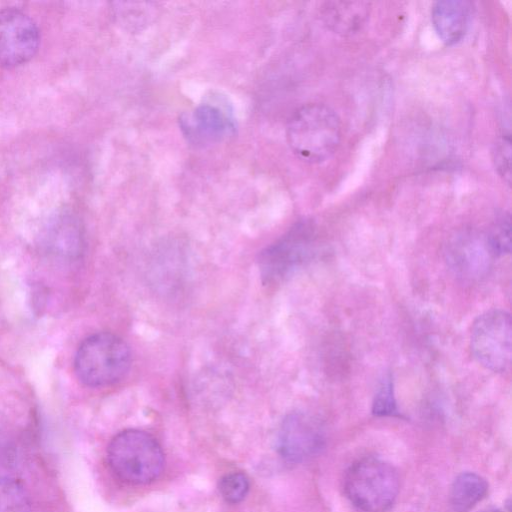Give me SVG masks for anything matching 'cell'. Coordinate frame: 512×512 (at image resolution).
Listing matches in <instances>:
<instances>
[{"mask_svg":"<svg viewBox=\"0 0 512 512\" xmlns=\"http://www.w3.org/2000/svg\"><path fill=\"white\" fill-rule=\"evenodd\" d=\"M343 489L348 500L363 512H386L399 492V477L388 462L365 457L347 469Z\"/></svg>","mask_w":512,"mask_h":512,"instance_id":"obj_4","label":"cell"},{"mask_svg":"<svg viewBox=\"0 0 512 512\" xmlns=\"http://www.w3.org/2000/svg\"><path fill=\"white\" fill-rule=\"evenodd\" d=\"M487 241L495 256L510 253L511 247V221L509 213L499 214L485 233Z\"/></svg>","mask_w":512,"mask_h":512,"instance_id":"obj_16","label":"cell"},{"mask_svg":"<svg viewBox=\"0 0 512 512\" xmlns=\"http://www.w3.org/2000/svg\"><path fill=\"white\" fill-rule=\"evenodd\" d=\"M510 314L491 309L479 315L472 324L471 352L475 360L487 370L501 373L511 364L512 327Z\"/></svg>","mask_w":512,"mask_h":512,"instance_id":"obj_5","label":"cell"},{"mask_svg":"<svg viewBox=\"0 0 512 512\" xmlns=\"http://www.w3.org/2000/svg\"><path fill=\"white\" fill-rule=\"evenodd\" d=\"M370 3L363 1L325 2L321 15L324 25L340 35H351L365 25L370 15Z\"/></svg>","mask_w":512,"mask_h":512,"instance_id":"obj_13","label":"cell"},{"mask_svg":"<svg viewBox=\"0 0 512 512\" xmlns=\"http://www.w3.org/2000/svg\"><path fill=\"white\" fill-rule=\"evenodd\" d=\"M131 366L126 342L109 332L90 335L79 345L74 358L78 380L89 387H104L119 382Z\"/></svg>","mask_w":512,"mask_h":512,"instance_id":"obj_3","label":"cell"},{"mask_svg":"<svg viewBox=\"0 0 512 512\" xmlns=\"http://www.w3.org/2000/svg\"><path fill=\"white\" fill-rule=\"evenodd\" d=\"M488 492V483L480 475L463 472L453 481L449 502L454 512H469Z\"/></svg>","mask_w":512,"mask_h":512,"instance_id":"obj_14","label":"cell"},{"mask_svg":"<svg viewBox=\"0 0 512 512\" xmlns=\"http://www.w3.org/2000/svg\"><path fill=\"white\" fill-rule=\"evenodd\" d=\"M496 258L484 233L463 230L452 236L445 248V260L450 271L467 283L485 278Z\"/></svg>","mask_w":512,"mask_h":512,"instance_id":"obj_7","label":"cell"},{"mask_svg":"<svg viewBox=\"0 0 512 512\" xmlns=\"http://www.w3.org/2000/svg\"><path fill=\"white\" fill-rule=\"evenodd\" d=\"M249 479L241 472H233L224 475L218 484L222 498L228 503H239L249 491Z\"/></svg>","mask_w":512,"mask_h":512,"instance_id":"obj_17","label":"cell"},{"mask_svg":"<svg viewBox=\"0 0 512 512\" xmlns=\"http://www.w3.org/2000/svg\"><path fill=\"white\" fill-rule=\"evenodd\" d=\"M278 452L289 463H303L317 456L325 446L319 420L304 412L288 414L278 433Z\"/></svg>","mask_w":512,"mask_h":512,"instance_id":"obj_9","label":"cell"},{"mask_svg":"<svg viewBox=\"0 0 512 512\" xmlns=\"http://www.w3.org/2000/svg\"><path fill=\"white\" fill-rule=\"evenodd\" d=\"M372 413L379 417L399 415L394 397L393 381L390 375L383 378L376 391Z\"/></svg>","mask_w":512,"mask_h":512,"instance_id":"obj_18","label":"cell"},{"mask_svg":"<svg viewBox=\"0 0 512 512\" xmlns=\"http://www.w3.org/2000/svg\"><path fill=\"white\" fill-rule=\"evenodd\" d=\"M107 461L113 473L129 484H146L163 471L164 453L149 433L127 429L115 435L107 447Z\"/></svg>","mask_w":512,"mask_h":512,"instance_id":"obj_2","label":"cell"},{"mask_svg":"<svg viewBox=\"0 0 512 512\" xmlns=\"http://www.w3.org/2000/svg\"><path fill=\"white\" fill-rule=\"evenodd\" d=\"M338 115L329 106L312 103L297 109L290 117L286 136L291 150L303 161L320 163L329 159L341 141Z\"/></svg>","mask_w":512,"mask_h":512,"instance_id":"obj_1","label":"cell"},{"mask_svg":"<svg viewBox=\"0 0 512 512\" xmlns=\"http://www.w3.org/2000/svg\"><path fill=\"white\" fill-rule=\"evenodd\" d=\"M41 243L52 257L71 261L79 258L84 248L83 227L78 217L68 210L60 211L46 223Z\"/></svg>","mask_w":512,"mask_h":512,"instance_id":"obj_10","label":"cell"},{"mask_svg":"<svg viewBox=\"0 0 512 512\" xmlns=\"http://www.w3.org/2000/svg\"><path fill=\"white\" fill-rule=\"evenodd\" d=\"M4 325V317H3V314L1 312V308H0V329L1 327Z\"/></svg>","mask_w":512,"mask_h":512,"instance_id":"obj_21","label":"cell"},{"mask_svg":"<svg viewBox=\"0 0 512 512\" xmlns=\"http://www.w3.org/2000/svg\"><path fill=\"white\" fill-rule=\"evenodd\" d=\"M181 127L190 141L206 144L232 134L235 124L228 106L214 101L200 104L191 115L181 119Z\"/></svg>","mask_w":512,"mask_h":512,"instance_id":"obj_11","label":"cell"},{"mask_svg":"<svg viewBox=\"0 0 512 512\" xmlns=\"http://www.w3.org/2000/svg\"><path fill=\"white\" fill-rule=\"evenodd\" d=\"M0 512H31L29 494L19 480L0 477Z\"/></svg>","mask_w":512,"mask_h":512,"instance_id":"obj_15","label":"cell"},{"mask_svg":"<svg viewBox=\"0 0 512 512\" xmlns=\"http://www.w3.org/2000/svg\"><path fill=\"white\" fill-rule=\"evenodd\" d=\"M481 512H502V510L498 509V508H495V507H492V508H487Z\"/></svg>","mask_w":512,"mask_h":512,"instance_id":"obj_20","label":"cell"},{"mask_svg":"<svg viewBox=\"0 0 512 512\" xmlns=\"http://www.w3.org/2000/svg\"><path fill=\"white\" fill-rule=\"evenodd\" d=\"M492 155L499 176L509 185L511 179V138L509 132L498 137Z\"/></svg>","mask_w":512,"mask_h":512,"instance_id":"obj_19","label":"cell"},{"mask_svg":"<svg viewBox=\"0 0 512 512\" xmlns=\"http://www.w3.org/2000/svg\"><path fill=\"white\" fill-rule=\"evenodd\" d=\"M315 231L310 222L295 224L260 254V273L265 282H276L307 262L314 253Z\"/></svg>","mask_w":512,"mask_h":512,"instance_id":"obj_6","label":"cell"},{"mask_svg":"<svg viewBox=\"0 0 512 512\" xmlns=\"http://www.w3.org/2000/svg\"><path fill=\"white\" fill-rule=\"evenodd\" d=\"M472 19V3L442 0L433 4L431 20L438 37L446 45L459 43L466 35Z\"/></svg>","mask_w":512,"mask_h":512,"instance_id":"obj_12","label":"cell"},{"mask_svg":"<svg viewBox=\"0 0 512 512\" xmlns=\"http://www.w3.org/2000/svg\"><path fill=\"white\" fill-rule=\"evenodd\" d=\"M40 32L34 20L16 8L0 9V66L16 67L37 52Z\"/></svg>","mask_w":512,"mask_h":512,"instance_id":"obj_8","label":"cell"}]
</instances>
